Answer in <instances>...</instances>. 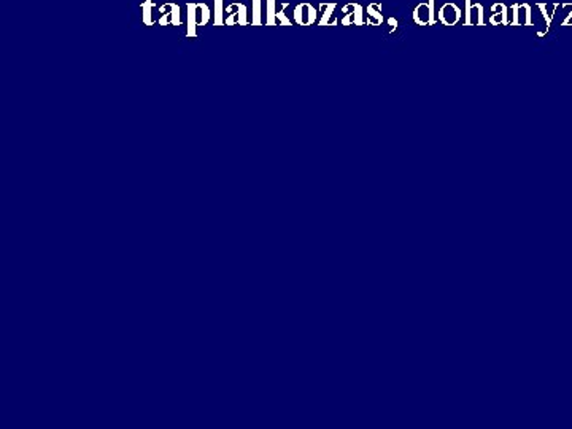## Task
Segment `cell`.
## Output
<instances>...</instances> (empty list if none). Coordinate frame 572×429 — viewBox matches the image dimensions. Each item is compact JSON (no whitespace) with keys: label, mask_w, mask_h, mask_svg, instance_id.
<instances>
[{"label":"cell","mask_w":572,"mask_h":429,"mask_svg":"<svg viewBox=\"0 0 572 429\" xmlns=\"http://www.w3.org/2000/svg\"><path fill=\"white\" fill-rule=\"evenodd\" d=\"M431 4H420L416 8H415V14H414V18H415V21H416V24H428V22H431V20H432V13H431Z\"/></svg>","instance_id":"8992f818"},{"label":"cell","mask_w":572,"mask_h":429,"mask_svg":"<svg viewBox=\"0 0 572 429\" xmlns=\"http://www.w3.org/2000/svg\"><path fill=\"white\" fill-rule=\"evenodd\" d=\"M224 24L226 26H248V10L245 4H230L224 10Z\"/></svg>","instance_id":"3957f363"},{"label":"cell","mask_w":572,"mask_h":429,"mask_svg":"<svg viewBox=\"0 0 572 429\" xmlns=\"http://www.w3.org/2000/svg\"><path fill=\"white\" fill-rule=\"evenodd\" d=\"M159 13V26H182V16H180V5L175 2H166L158 8Z\"/></svg>","instance_id":"7a4b0ae2"},{"label":"cell","mask_w":572,"mask_h":429,"mask_svg":"<svg viewBox=\"0 0 572 429\" xmlns=\"http://www.w3.org/2000/svg\"><path fill=\"white\" fill-rule=\"evenodd\" d=\"M316 20V12L310 4H299L294 10V21L300 26H310Z\"/></svg>","instance_id":"277c9868"},{"label":"cell","mask_w":572,"mask_h":429,"mask_svg":"<svg viewBox=\"0 0 572 429\" xmlns=\"http://www.w3.org/2000/svg\"><path fill=\"white\" fill-rule=\"evenodd\" d=\"M276 22V13H275V0H267V24L272 26Z\"/></svg>","instance_id":"7c38bea8"},{"label":"cell","mask_w":572,"mask_h":429,"mask_svg":"<svg viewBox=\"0 0 572 429\" xmlns=\"http://www.w3.org/2000/svg\"><path fill=\"white\" fill-rule=\"evenodd\" d=\"M439 16H440V21H442L444 24H446V26H453V24H456V22H458L460 16H461V12H460V8H458L456 5L446 4V5L442 6V10H440Z\"/></svg>","instance_id":"5b68a950"},{"label":"cell","mask_w":572,"mask_h":429,"mask_svg":"<svg viewBox=\"0 0 572 429\" xmlns=\"http://www.w3.org/2000/svg\"><path fill=\"white\" fill-rule=\"evenodd\" d=\"M142 21L145 26H153L154 24V18H153V8H154V0H145L142 5Z\"/></svg>","instance_id":"52a82bcc"},{"label":"cell","mask_w":572,"mask_h":429,"mask_svg":"<svg viewBox=\"0 0 572 429\" xmlns=\"http://www.w3.org/2000/svg\"><path fill=\"white\" fill-rule=\"evenodd\" d=\"M186 10H188V37H196L198 35V28L202 26H207L210 22L212 12L207 4L202 2H192V4H186Z\"/></svg>","instance_id":"6da1fadb"},{"label":"cell","mask_w":572,"mask_h":429,"mask_svg":"<svg viewBox=\"0 0 572 429\" xmlns=\"http://www.w3.org/2000/svg\"><path fill=\"white\" fill-rule=\"evenodd\" d=\"M261 4L262 0H253V24H261Z\"/></svg>","instance_id":"4fadbf2b"},{"label":"cell","mask_w":572,"mask_h":429,"mask_svg":"<svg viewBox=\"0 0 572 429\" xmlns=\"http://www.w3.org/2000/svg\"><path fill=\"white\" fill-rule=\"evenodd\" d=\"M368 24L372 26H378L382 22V13H380V5L378 4H370L368 8Z\"/></svg>","instance_id":"ba28073f"},{"label":"cell","mask_w":572,"mask_h":429,"mask_svg":"<svg viewBox=\"0 0 572 429\" xmlns=\"http://www.w3.org/2000/svg\"><path fill=\"white\" fill-rule=\"evenodd\" d=\"M224 10L226 8H222V0H214V26L224 24Z\"/></svg>","instance_id":"9c48e42d"},{"label":"cell","mask_w":572,"mask_h":429,"mask_svg":"<svg viewBox=\"0 0 572 429\" xmlns=\"http://www.w3.org/2000/svg\"><path fill=\"white\" fill-rule=\"evenodd\" d=\"M334 8H336V4H321L320 5V10L323 12V18H321V21H320L321 26H324L328 22L329 16L332 14V12H334Z\"/></svg>","instance_id":"8fae6325"},{"label":"cell","mask_w":572,"mask_h":429,"mask_svg":"<svg viewBox=\"0 0 572 429\" xmlns=\"http://www.w3.org/2000/svg\"><path fill=\"white\" fill-rule=\"evenodd\" d=\"M482 6L480 5H474L469 8L468 13V22L470 24H482Z\"/></svg>","instance_id":"30bf717a"}]
</instances>
